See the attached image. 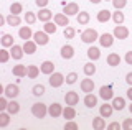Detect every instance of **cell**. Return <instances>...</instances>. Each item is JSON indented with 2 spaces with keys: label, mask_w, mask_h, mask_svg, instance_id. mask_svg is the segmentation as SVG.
Returning <instances> with one entry per match:
<instances>
[{
  "label": "cell",
  "mask_w": 132,
  "mask_h": 130,
  "mask_svg": "<svg viewBox=\"0 0 132 130\" xmlns=\"http://www.w3.org/2000/svg\"><path fill=\"white\" fill-rule=\"evenodd\" d=\"M93 128H94V130H104V128H106V120H104V117H102V115L94 117V119H93Z\"/></svg>",
  "instance_id": "cell-20"
},
{
  "label": "cell",
  "mask_w": 132,
  "mask_h": 130,
  "mask_svg": "<svg viewBox=\"0 0 132 130\" xmlns=\"http://www.w3.org/2000/svg\"><path fill=\"white\" fill-rule=\"evenodd\" d=\"M112 20H114L116 25H122L124 20H126V17H124V13H122L121 10H116L114 13H112Z\"/></svg>",
  "instance_id": "cell-33"
},
{
  "label": "cell",
  "mask_w": 132,
  "mask_h": 130,
  "mask_svg": "<svg viewBox=\"0 0 132 130\" xmlns=\"http://www.w3.org/2000/svg\"><path fill=\"white\" fill-rule=\"evenodd\" d=\"M107 64H109V66H119V64H121V56L117 54V53H111L109 56H107Z\"/></svg>",
  "instance_id": "cell-26"
},
{
  "label": "cell",
  "mask_w": 132,
  "mask_h": 130,
  "mask_svg": "<svg viewBox=\"0 0 132 130\" xmlns=\"http://www.w3.org/2000/svg\"><path fill=\"white\" fill-rule=\"evenodd\" d=\"M63 35H64V38H66V40H71L73 36L76 35V31H74V28H71V26H66V28H64V33H63Z\"/></svg>",
  "instance_id": "cell-43"
},
{
  "label": "cell",
  "mask_w": 132,
  "mask_h": 130,
  "mask_svg": "<svg viewBox=\"0 0 132 130\" xmlns=\"http://www.w3.org/2000/svg\"><path fill=\"white\" fill-rule=\"evenodd\" d=\"M53 18H55V23H56L58 26H64V28L69 26V17H68V15H64V13H56Z\"/></svg>",
  "instance_id": "cell-13"
},
{
  "label": "cell",
  "mask_w": 132,
  "mask_h": 130,
  "mask_svg": "<svg viewBox=\"0 0 132 130\" xmlns=\"http://www.w3.org/2000/svg\"><path fill=\"white\" fill-rule=\"evenodd\" d=\"M0 41H2V46H3V48H12V46L15 44V43H13V36H12V35H8V33L3 35Z\"/></svg>",
  "instance_id": "cell-29"
},
{
  "label": "cell",
  "mask_w": 132,
  "mask_h": 130,
  "mask_svg": "<svg viewBox=\"0 0 132 130\" xmlns=\"http://www.w3.org/2000/svg\"><path fill=\"white\" fill-rule=\"evenodd\" d=\"M48 2H50V0H35V3L40 7V8H45V7L48 5Z\"/></svg>",
  "instance_id": "cell-48"
},
{
  "label": "cell",
  "mask_w": 132,
  "mask_h": 130,
  "mask_svg": "<svg viewBox=\"0 0 132 130\" xmlns=\"http://www.w3.org/2000/svg\"><path fill=\"white\" fill-rule=\"evenodd\" d=\"M89 2H91V3H101L102 0H89Z\"/></svg>",
  "instance_id": "cell-54"
},
{
  "label": "cell",
  "mask_w": 132,
  "mask_h": 130,
  "mask_svg": "<svg viewBox=\"0 0 132 130\" xmlns=\"http://www.w3.org/2000/svg\"><path fill=\"white\" fill-rule=\"evenodd\" d=\"M40 69L43 74H53L55 72V64H53V61H43L41 63V66H40Z\"/></svg>",
  "instance_id": "cell-16"
},
{
  "label": "cell",
  "mask_w": 132,
  "mask_h": 130,
  "mask_svg": "<svg viewBox=\"0 0 132 130\" xmlns=\"http://www.w3.org/2000/svg\"><path fill=\"white\" fill-rule=\"evenodd\" d=\"M56 23H51V22H46L45 23V26H43V31H46L48 35H51V33H56Z\"/></svg>",
  "instance_id": "cell-37"
},
{
  "label": "cell",
  "mask_w": 132,
  "mask_h": 130,
  "mask_svg": "<svg viewBox=\"0 0 132 130\" xmlns=\"http://www.w3.org/2000/svg\"><path fill=\"white\" fill-rule=\"evenodd\" d=\"M126 63L127 64H132V51L126 53Z\"/></svg>",
  "instance_id": "cell-50"
},
{
  "label": "cell",
  "mask_w": 132,
  "mask_h": 130,
  "mask_svg": "<svg viewBox=\"0 0 132 130\" xmlns=\"http://www.w3.org/2000/svg\"><path fill=\"white\" fill-rule=\"evenodd\" d=\"M129 110H130V114H132V102H130V105H129Z\"/></svg>",
  "instance_id": "cell-55"
},
{
  "label": "cell",
  "mask_w": 132,
  "mask_h": 130,
  "mask_svg": "<svg viewBox=\"0 0 132 130\" xmlns=\"http://www.w3.org/2000/svg\"><path fill=\"white\" fill-rule=\"evenodd\" d=\"M40 68L38 66H35V64H30V66H28V78H30V79H35L36 78V76H38L40 74Z\"/></svg>",
  "instance_id": "cell-34"
},
{
  "label": "cell",
  "mask_w": 132,
  "mask_h": 130,
  "mask_svg": "<svg viewBox=\"0 0 132 130\" xmlns=\"http://www.w3.org/2000/svg\"><path fill=\"white\" fill-rule=\"evenodd\" d=\"M112 110H114L112 104H107V102H104L101 107H99V114H101L104 119H109V117L112 115Z\"/></svg>",
  "instance_id": "cell-14"
},
{
  "label": "cell",
  "mask_w": 132,
  "mask_h": 130,
  "mask_svg": "<svg viewBox=\"0 0 132 130\" xmlns=\"http://www.w3.org/2000/svg\"><path fill=\"white\" fill-rule=\"evenodd\" d=\"M106 2H107V0H106ZM111 2H112V0H111Z\"/></svg>",
  "instance_id": "cell-56"
},
{
  "label": "cell",
  "mask_w": 132,
  "mask_h": 130,
  "mask_svg": "<svg viewBox=\"0 0 132 130\" xmlns=\"http://www.w3.org/2000/svg\"><path fill=\"white\" fill-rule=\"evenodd\" d=\"M33 40H35V43L40 44V46H45V44H48V41H50L46 31H36V33H33Z\"/></svg>",
  "instance_id": "cell-4"
},
{
  "label": "cell",
  "mask_w": 132,
  "mask_h": 130,
  "mask_svg": "<svg viewBox=\"0 0 132 130\" xmlns=\"http://www.w3.org/2000/svg\"><path fill=\"white\" fill-rule=\"evenodd\" d=\"M64 100H66V105H76L79 102V94L74 91H69L64 94Z\"/></svg>",
  "instance_id": "cell-10"
},
{
  "label": "cell",
  "mask_w": 132,
  "mask_h": 130,
  "mask_svg": "<svg viewBox=\"0 0 132 130\" xmlns=\"http://www.w3.org/2000/svg\"><path fill=\"white\" fill-rule=\"evenodd\" d=\"M18 36L22 40H25V41H27V40H30L31 36H33V33H31V28L30 26H22L18 30Z\"/></svg>",
  "instance_id": "cell-24"
},
{
  "label": "cell",
  "mask_w": 132,
  "mask_h": 130,
  "mask_svg": "<svg viewBox=\"0 0 132 130\" xmlns=\"http://www.w3.org/2000/svg\"><path fill=\"white\" fill-rule=\"evenodd\" d=\"M88 58H89L91 61H96V59L101 58V51H99V48L91 46L89 50H88Z\"/></svg>",
  "instance_id": "cell-27"
},
{
  "label": "cell",
  "mask_w": 132,
  "mask_h": 130,
  "mask_svg": "<svg viewBox=\"0 0 132 130\" xmlns=\"http://www.w3.org/2000/svg\"><path fill=\"white\" fill-rule=\"evenodd\" d=\"M64 81H66V78L61 74V72H53V74H50V86H51V87L63 86Z\"/></svg>",
  "instance_id": "cell-3"
},
{
  "label": "cell",
  "mask_w": 132,
  "mask_h": 130,
  "mask_svg": "<svg viewBox=\"0 0 132 130\" xmlns=\"http://www.w3.org/2000/svg\"><path fill=\"white\" fill-rule=\"evenodd\" d=\"M112 5L116 10H122L127 5V0H112Z\"/></svg>",
  "instance_id": "cell-42"
},
{
  "label": "cell",
  "mask_w": 132,
  "mask_h": 130,
  "mask_svg": "<svg viewBox=\"0 0 132 130\" xmlns=\"http://www.w3.org/2000/svg\"><path fill=\"white\" fill-rule=\"evenodd\" d=\"M10 54L13 59H22L25 51H23V46H18V44H13V46L10 48Z\"/></svg>",
  "instance_id": "cell-15"
},
{
  "label": "cell",
  "mask_w": 132,
  "mask_h": 130,
  "mask_svg": "<svg viewBox=\"0 0 132 130\" xmlns=\"http://www.w3.org/2000/svg\"><path fill=\"white\" fill-rule=\"evenodd\" d=\"M81 91L89 94V92L94 91V81L93 79H82L81 81Z\"/></svg>",
  "instance_id": "cell-18"
},
{
  "label": "cell",
  "mask_w": 132,
  "mask_h": 130,
  "mask_svg": "<svg viewBox=\"0 0 132 130\" xmlns=\"http://www.w3.org/2000/svg\"><path fill=\"white\" fill-rule=\"evenodd\" d=\"M18 110H20V104L16 102V100H10L8 105H7V112L12 114V115H15V114H18Z\"/></svg>",
  "instance_id": "cell-30"
},
{
  "label": "cell",
  "mask_w": 132,
  "mask_h": 130,
  "mask_svg": "<svg viewBox=\"0 0 132 130\" xmlns=\"http://www.w3.org/2000/svg\"><path fill=\"white\" fill-rule=\"evenodd\" d=\"M22 12H23V7H22V3L15 2V3H12V5H10V13H13V15H18V13H22Z\"/></svg>",
  "instance_id": "cell-38"
},
{
  "label": "cell",
  "mask_w": 132,
  "mask_h": 130,
  "mask_svg": "<svg viewBox=\"0 0 132 130\" xmlns=\"http://www.w3.org/2000/svg\"><path fill=\"white\" fill-rule=\"evenodd\" d=\"M76 17H78V23H79V25H88V23H89V18H91L88 12H79Z\"/></svg>",
  "instance_id": "cell-32"
},
{
  "label": "cell",
  "mask_w": 132,
  "mask_h": 130,
  "mask_svg": "<svg viewBox=\"0 0 132 130\" xmlns=\"http://www.w3.org/2000/svg\"><path fill=\"white\" fill-rule=\"evenodd\" d=\"M7 105H8V100H7V96L0 97V110H7Z\"/></svg>",
  "instance_id": "cell-46"
},
{
  "label": "cell",
  "mask_w": 132,
  "mask_h": 130,
  "mask_svg": "<svg viewBox=\"0 0 132 130\" xmlns=\"http://www.w3.org/2000/svg\"><path fill=\"white\" fill-rule=\"evenodd\" d=\"M31 114L36 119H45V115L48 114V107L43 102H36V104L31 105Z\"/></svg>",
  "instance_id": "cell-1"
},
{
  "label": "cell",
  "mask_w": 132,
  "mask_h": 130,
  "mask_svg": "<svg viewBox=\"0 0 132 130\" xmlns=\"http://www.w3.org/2000/svg\"><path fill=\"white\" fill-rule=\"evenodd\" d=\"M10 51H7V48H2V50H0V63H3L5 64L8 59H10Z\"/></svg>",
  "instance_id": "cell-39"
},
{
  "label": "cell",
  "mask_w": 132,
  "mask_h": 130,
  "mask_svg": "<svg viewBox=\"0 0 132 130\" xmlns=\"http://www.w3.org/2000/svg\"><path fill=\"white\" fill-rule=\"evenodd\" d=\"M48 114L53 117V119H56V117L63 115V107H61V105L58 104V102H53V104L48 107Z\"/></svg>",
  "instance_id": "cell-11"
},
{
  "label": "cell",
  "mask_w": 132,
  "mask_h": 130,
  "mask_svg": "<svg viewBox=\"0 0 132 130\" xmlns=\"http://www.w3.org/2000/svg\"><path fill=\"white\" fill-rule=\"evenodd\" d=\"M63 117L66 120H73L76 117V110H74L73 105H66V109H63Z\"/></svg>",
  "instance_id": "cell-25"
},
{
  "label": "cell",
  "mask_w": 132,
  "mask_h": 130,
  "mask_svg": "<svg viewBox=\"0 0 132 130\" xmlns=\"http://www.w3.org/2000/svg\"><path fill=\"white\" fill-rule=\"evenodd\" d=\"M126 81H127L129 86H132V72H127V74H126Z\"/></svg>",
  "instance_id": "cell-51"
},
{
  "label": "cell",
  "mask_w": 132,
  "mask_h": 130,
  "mask_svg": "<svg viewBox=\"0 0 132 130\" xmlns=\"http://www.w3.org/2000/svg\"><path fill=\"white\" fill-rule=\"evenodd\" d=\"M64 128H66V130H78L79 127H78V124H76V122H73V120H66Z\"/></svg>",
  "instance_id": "cell-45"
},
{
  "label": "cell",
  "mask_w": 132,
  "mask_h": 130,
  "mask_svg": "<svg viewBox=\"0 0 132 130\" xmlns=\"http://www.w3.org/2000/svg\"><path fill=\"white\" fill-rule=\"evenodd\" d=\"M78 81V74L76 72H69L68 76H66V84H74Z\"/></svg>",
  "instance_id": "cell-44"
},
{
  "label": "cell",
  "mask_w": 132,
  "mask_h": 130,
  "mask_svg": "<svg viewBox=\"0 0 132 130\" xmlns=\"http://www.w3.org/2000/svg\"><path fill=\"white\" fill-rule=\"evenodd\" d=\"M99 97H101V99H104V100L114 99V91H112V87H111V86H102L101 89H99Z\"/></svg>",
  "instance_id": "cell-8"
},
{
  "label": "cell",
  "mask_w": 132,
  "mask_h": 130,
  "mask_svg": "<svg viewBox=\"0 0 132 130\" xmlns=\"http://www.w3.org/2000/svg\"><path fill=\"white\" fill-rule=\"evenodd\" d=\"M112 107L116 110H122V109L126 107V99H124V97H114L112 99Z\"/></svg>",
  "instance_id": "cell-28"
},
{
  "label": "cell",
  "mask_w": 132,
  "mask_h": 130,
  "mask_svg": "<svg viewBox=\"0 0 132 130\" xmlns=\"http://www.w3.org/2000/svg\"><path fill=\"white\" fill-rule=\"evenodd\" d=\"M10 115L12 114H8V112H2L0 114V127H7L8 125V122H10Z\"/></svg>",
  "instance_id": "cell-35"
},
{
  "label": "cell",
  "mask_w": 132,
  "mask_h": 130,
  "mask_svg": "<svg viewBox=\"0 0 132 130\" xmlns=\"http://www.w3.org/2000/svg\"><path fill=\"white\" fill-rule=\"evenodd\" d=\"M122 128L124 130H132V119H126L122 122Z\"/></svg>",
  "instance_id": "cell-47"
},
{
  "label": "cell",
  "mask_w": 132,
  "mask_h": 130,
  "mask_svg": "<svg viewBox=\"0 0 132 130\" xmlns=\"http://www.w3.org/2000/svg\"><path fill=\"white\" fill-rule=\"evenodd\" d=\"M18 94H20V89H18V86H16V84H7V86H5L3 96H7L8 99H15Z\"/></svg>",
  "instance_id": "cell-5"
},
{
  "label": "cell",
  "mask_w": 132,
  "mask_h": 130,
  "mask_svg": "<svg viewBox=\"0 0 132 130\" xmlns=\"http://www.w3.org/2000/svg\"><path fill=\"white\" fill-rule=\"evenodd\" d=\"M36 20H38V17H36L33 12H27V13H25V22H27L28 25H33Z\"/></svg>",
  "instance_id": "cell-40"
},
{
  "label": "cell",
  "mask_w": 132,
  "mask_h": 130,
  "mask_svg": "<svg viewBox=\"0 0 132 130\" xmlns=\"http://www.w3.org/2000/svg\"><path fill=\"white\" fill-rule=\"evenodd\" d=\"M99 43H101L102 48H111L114 43V35L111 33H102L101 36H99Z\"/></svg>",
  "instance_id": "cell-7"
},
{
  "label": "cell",
  "mask_w": 132,
  "mask_h": 130,
  "mask_svg": "<svg viewBox=\"0 0 132 130\" xmlns=\"http://www.w3.org/2000/svg\"><path fill=\"white\" fill-rule=\"evenodd\" d=\"M81 40L84 43H88V44H91V43H94L96 40H99V35H97V31L94 30V28H88V30H84L81 33Z\"/></svg>",
  "instance_id": "cell-2"
},
{
  "label": "cell",
  "mask_w": 132,
  "mask_h": 130,
  "mask_svg": "<svg viewBox=\"0 0 132 130\" xmlns=\"http://www.w3.org/2000/svg\"><path fill=\"white\" fill-rule=\"evenodd\" d=\"M82 71H84L86 76H93L94 72H96V66H94L93 63H86L84 68H82Z\"/></svg>",
  "instance_id": "cell-36"
},
{
  "label": "cell",
  "mask_w": 132,
  "mask_h": 130,
  "mask_svg": "<svg viewBox=\"0 0 132 130\" xmlns=\"http://www.w3.org/2000/svg\"><path fill=\"white\" fill-rule=\"evenodd\" d=\"M5 23H7V18L0 15V26H3V25H5Z\"/></svg>",
  "instance_id": "cell-53"
},
{
  "label": "cell",
  "mask_w": 132,
  "mask_h": 130,
  "mask_svg": "<svg viewBox=\"0 0 132 130\" xmlns=\"http://www.w3.org/2000/svg\"><path fill=\"white\" fill-rule=\"evenodd\" d=\"M112 35H114V38H117V40H126L127 36H129V30H127L126 26H122V25H117L114 28Z\"/></svg>",
  "instance_id": "cell-9"
},
{
  "label": "cell",
  "mask_w": 132,
  "mask_h": 130,
  "mask_svg": "<svg viewBox=\"0 0 132 130\" xmlns=\"http://www.w3.org/2000/svg\"><path fill=\"white\" fill-rule=\"evenodd\" d=\"M36 46H38V44H36L35 41H31V40H27V41L23 43V51L27 53V54H33V53L36 51Z\"/></svg>",
  "instance_id": "cell-22"
},
{
  "label": "cell",
  "mask_w": 132,
  "mask_h": 130,
  "mask_svg": "<svg viewBox=\"0 0 132 130\" xmlns=\"http://www.w3.org/2000/svg\"><path fill=\"white\" fill-rule=\"evenodd\" d=\"M36 17H38L40 22L46 23V22H50V20L53 18V13H51V12H50L48 8H41V10L38 12V15H36Z\"/></svg>",
  "instance_id": "cell-19"
},
{
  "label": "cell",
  "mask_w": 132,
  "mask_h": 130,
  "mask_svg": "<svg viewBox=\"0 0 132 130\" xmlns=\"http://www.w3.org/2000/svg\"><path fill=\"white\" fill-rule=\"evenodd\" d=\"M84 105L86 107H89V109H93V107H96L97 105V97L94 96V94H86V97H84Z\"/></svg>",
  "instance_id": "cell-23"
},
{
  "label": "cell",
  "mask_w": 132,
  "mask_h": 130,
  "mask_svg": "<svg viewBox=\"0 0 132 130\" xmlns=\"http://www.w3.org/2000/svg\"><path fill=\"white\" fill-rule=\"evenodd\" d=\"M12 72H13V76H16V78H25V76H28V66H25V64H16V66H13Z\"/></svg>",
  "instance_id": "cell-12"
},
{
  "label": "cell",
  "mask_w": 132,
  "mask_h": 130,
  "mask_svg": "<svg viewBox=\"0 0 132 130\" xmlns=\"http://www.w3.org/2000/svg\"><path fill=\"white\" fill-rule=\"evenodd\" d=\"M127 99H129L130 102H132V86L129 87V91H127Z\"/></svg>",
  "instance_id": "cell-52"
},
{
  "label": "cell",
  "mask_w": 132,
  "mask_h": 130,
  "mask_svg": "<svg viewBox=\"0 0 132 130\" xmlns=\"http://www.w3.org/2000/svg\"><path fill=\"white\" fill-rule=\"evenodd\" d=\"M63 13H64V15H68V17H71V15H78V13H79V5H78L76 2H69V3H66L64 8H63Z\"/></svg>",
  "instance_id": "cell-6"
},
{
  "label": "cell",
  "mask_w": 132,
  "mask_h": 130,
  "mask_svg": "<svg viewBox=\"0 0 132 130\" xmlns=\"http://www.w3.org/2000/svg\"><path fill=\"white\" fill-rule=\"evenodd\" d=\"M7 23H8L10 26H18L20 23H22V18H20L18 15H13V13H10V15L7 17Z\"/></svg>",
  "instance_id": "cell-31"
},
{
  "label": "cell",
  "mask_w": 132,
  "mask_h": 130,
  "mask_svg": "<svg viewBox=\"0 0 132 130\" xmlns=\"http://www.w3.org/2000/svg\"><path fill=\"white\" fill-rule=\"evenodd\" d=\"M31 91H33L35 96H43L45 94V86H43V84H36V86H33Z\"/></svg>",
  "instance_id": "cell-41"
},
{
  "label": "cell",
  "mask_w": 132,
  "mask_h": 130,
  "mask_svg": "<svg viewBox=\"0 0 132 130\" xmlns=\"http://www.w3.org/2000/svg\"><path fill=\"white\" fill-rule=\"evenodd\" d=\"M106 128H109V130H117V128H122V125H119L117 122H112V124H109Z\"/></svg>",
  "instance_id": "cell-49"
},
{
  "label": "cell",
  "mask_w": 132,
  "mask_h": 130,
  "mask_svg": "<svg viewBox=\"0 0 132 130\" xmlns=\"http://www.w3.org/2000/svg\"><path fill=\"white\" fill-rule=\"evenodd\" d=\"M74 56V48L71 44H64L63 48H61V58L63 59H71Z\"/></svg>",
  "instance_id": "cell-17"
},
{
  "label": "cell",
  "mask_w": 132,
  "mask_h": 130,
  "mask_svg": "<svg viewBox=\"0 0 132 130\" xmlns=\"http://www.w3.org/2000/svg\"><path fill=\"white\" fill-rule=\"evenodd\" d=\"M112 18V13H111L109 10H99L97 12V22H101V23H106V22H109V20Z\"/></svg>",
  "instance_id": "cell-21"
}]
</instances>
